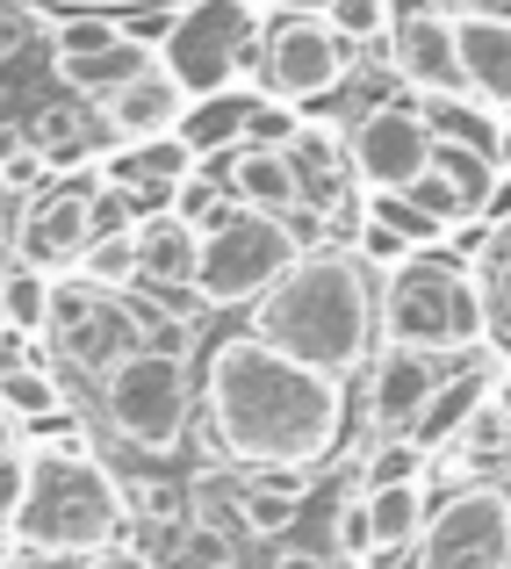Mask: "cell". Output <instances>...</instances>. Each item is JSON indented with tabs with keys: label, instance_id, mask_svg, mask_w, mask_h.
I'll return each mask as SVG.
<instances>
[{
	"label": "cell",
	"instance_id": "1",
	"mask_svg": "<svg viewBox=\"0 0 511 569\" xmlns=\"http://www.w3.org/2000/svg\"><path fill=\"white\" fill-rule=\"evenodd\" d=\"M194 403L209 418V440L246 476H274V469L310 476L332 461L345 432V382L318 376V368H295L289 353L260 347L252 332L217 339Z\"/></svg>",
	"mask_w": 511,
	"mask_h": 569
},
{
	"label": "cell",
	"instance_id": "2",
	"mask_svg": "<svg viewBox=\"0 0 511 569\" xmlns=\"http://www.w3.org/2000/svg\"><path fill=\"white\" fill-rule=\"evenodd\" d=\"M374 296H382V281L353 252L339 246L295 252L289 274L252 303V339L289 353L295 368H318V376L345 382L374 353Z\"/></svg>",
	"mask_w": 511,
	"mask_h": 569
},
{
	"label": "cell",
	"instance_id": "3",
	"mask_svg": "<svg viewBox=\"0 0 511 569\" xmlns=\"http://www.w3.org/2000/svg\"><path fill=\"white\" fill-rule=\"evenodd\" d=\"M123 519H130L123 483H116L87 447H66V440L29 447L22 505H14V519H8V541H22V556L87 562V556H101V548H116Z\"/></svg>",
	"mask_w": 511,
	"mask_h": 569
},
{
	"label": "cell",
	"instance_id": "4",
	"mask_svg": "<svg viewBox=\"0 0 511 569\" xmlns=\"http://www.w3.org/2000/svg\"><path fill=\"white\" fill-rule=\"evenodd\" d=\"M374 332H382V347H403L418 361L475 353L490 339V303H483L475 267H461L454 252H411L397 274H382Z\"/></svg>",
	"mask_w": 511,
	"mask_h": 569
},
{
	"label": "cell",
	"instance_id": "5",
	"mask_svg": "<svg viewBox=\"0 0 511 569\" xmlns=\"http://www.w3.org/2000/svg\"><path fill=\"white\" fill-rule=\"evenodd\" d=\"M101 426L130 455H173L194 426V368L180 347H138L101 376Z\"/></svg>",
	"mask_w": 511,
	"mask_h": 569
},
{
	"label": "cell",
	"instance_id": "6",
	"mask_svg": "<svg viewBox=\"0 0 511 569\" xmlns=\"http://www.w3.org/2000/svg\"><path fill=\"white\" fill-rule=\"evenodd\" d=\"M303 231H289L281 217H260V209H223L202 231V252H194V296L209 310H252L303 246Z\"/></svg>",
	"mask_w": 511,
	"mask_h": 569
},
{
	"label": "cell",
	"instance_id": "7",
	"mask_svg": "<svg viewBox=\"0 0 511 569\" xmlns=\"http://www.w3.org/2000/svg\"><path fill=\"white\" fill-rule=\"evenodd\" d=\"M411 569H511V490L461 483L425 512Z\"/></svg>",
	"mask_w": 511,
	"mask_h": 569
},
{
	"label": "cell",
	"instance_id": "8",
	"mask_svg": "<svg viewBox=\"0 0 511 569\" xmlns=\"http://www.w3.org/2000/svg\"><path fill=\"white\" fill-rule=\"evenodd\" d=\"M260 72H267V94L289 101V109H318L332 101L345 80H353V51L324 29V14L303 8H281L260 37Z\"/></svg>",
	"mask_w": 511,
	"mask_h": 569
},
{
	"label": "cell",
	"instance_id": "9",
	"mask_svg": "<svg viewBox=\"0 0 511 569\" xmlns=\"http://www.w3.org/2000/svg\"><path fill=\"white\" fill-rule=\"evenodd\" d=\"M246 43H252V0H194V8L173 14L167 43H159V66L180 80L188 101H202L238 80Z\"/></svg>",
	"mask_w": 511,
	"mask_h": 569
},
{
	"label": "cell",
	"instance_id": "10",
	"mask_svg": "<svg viewBox=\"0 0 511 569\" xmlns=\"http://www.w3.org/2000/svg\"><path fill=\"white\" fill-rule=\"evenodd\" d=\"M345 159H353V181L368 194H403L418 173L432 167V130L418 116V94H389L345 130Z\"/></svg>",
	"mask_w": 511,
	"mask_h": 569
},
{
	"label": "cell",
	"instance_id": "11",
	"mask_svg": "<svg viewBox=\"0 0 511 569\" xmlns=\"http://www.w3.org/2000/svg\"><path fill=\"white\" fill-rule=\"evenodd\" d=\"M51 66L72 94L101 109L123 80H138V72L152 66V51H144L138 37H123L116 22H101V14H72V22L51 29Z\"/></svg>",
	"mask_w": 511,
	"mask_h": 569
},
{
	"label": "cell",
	"instance_id": "12",
	"mask_svg": "<svg viewBox=\"0 0 511 569\" xmlns=\"http://www.w3.org/2000/svg\"><path fill=\"white\" fill-rule=\"evenodd\" d=\"M389 72L411 87L418 101L425 94H461V58H454V14L440 8H397L389 14Z\"/></svg>",
	"mask_w": 511,
	"mask_h": 569
},
{
	"label": "cell",
	"instance_id": "13",
	"mask_svg": "<svg viewBox=\"0 0 511 569\" xmlns=\"http://www.w3.org/2000/svg\"><path fill=\"white\" fill-rule=\"evenodd\" d=\"M94 188L101 181H87V188H51L37 209L22 217V252L14 260L22 267H43V274H72L80 267V252L94 246Z\"/></svg>",
	"mask_w": 511,
	"mask_h": 569
},
{
	"label": "cell",
	"instance_id": "14",
	"mask_svg": "<svg viewBox=\"0 0 511 569\" xmlns=\"http://www.w3.org/2000/svg\"><path fill=\"white\" fill-rule=\"evenodd\" d=\"M101 130H109V138H123V144H152V138H173L180 130V116H188V94H180V80L167 66H144L138 80H123L116 87L109 101H101Z\"/></svg>",
	"mask_w": 511,
	"mask_h": 569
},
{
	"label": "cell",
	"instance_id": "15",
	"mask_svg": "<svg viewBox=\"0 0 511 569\" xmlns=\"http://www.w3.org/2000/svg\"><path fill=\"white\" fill-rule=\"evenodd\" d=\"M432 389H440V361H418L403 347H374L368 353V426L382 440H403Z\"/></svg>",
	"mask_w": 511,
	"mask_h": 569
},
{
	"label": "cell",
	"instance_id": "16",
	"mask_svg": "<svg viewBox=\"0 0 511 569\" xmlns=\"http://www.w3.org/2000/svg\"><path fill=\"white\" fill-rule=\"evenodd\" d=\"M454 58H461V94L483 101L490 116H511V22L504 14H454Z\"/></svg>",
	"mask_w": 511,
	"mask_h": 569
},
{
	"label": "cell",
	"instance_id": "17",
	"mask_svg": "<svg viewBox=\"0 0 511 569\" xmlns=\"http://www.w3.org/2000/svg\"><path fill=\"white\" fill-rule=\"evenodd\" d=\"M138 347H152V339H144V318L123 303V296H94L72 325H58V353H72V368H87L94 382Z\"/></svg>",
	"mask_w": 511,
	"mask_h": 569
},
{
	"label": "cell",
	"instance_id": "18",
	"mask_svg": "<svg viewBox=\"0 0 511 569\" xmlns=\"http://www.w3.org/2000/svg\"><path fill=\"white\" fill-rule=\"evenodd\" d=\"M209 181L223 188L231 209H260V217H295V173H289V152H252V144H231L217 159Z\"/></svg>",
	"mask_w": 511,
	"mask_h": 569
},
{
	"label": "cell",
	"instance_id": "19",
	"mask_svg": "<svg viewBox=\"0 0 511 569\" xmlns=\"http://www.w3.org/2000/svg\"><path fill=\"white\" fill-rule=\"evenodd\" d=\"M194 159H188V144L180 138H152V144H123V152H109L101 159V188H116L130 209L138 202H167V194L180 181H194Z\"/></svg>",
	"mask_w": 511,
	"mask_h": 569
},
{
	"label": "cell",
	"instance_id": "20",
	"mask_svg": "<svg viewBox=\"0 0 511 569\" xmlns=\"http://www.w3.org/2000/svg\"><path fill=\"white\" fill-rule=\"evenodd\" d=\"M130 238H138V281H152L159 296L194 289V252H202V231H194V223H180L173 209H152Z\"/></svg>",
	"mask_w": 511,
	"mask_h": 569
},
{
	"label": "cell",
	"instance_id": "21",
	"mask_svg": "<svg viewBox=\"0 0 511 569\" xmlns=\"http://www.w3.org/2000/svg\"><path fill=\"white\" fill-rule=\"evenodd\" d=\"M246 109H252V94H238V87H223V94H202V101H188V116H180L173 138L188 144L194 167H202V159H223L238 138H246Z\"/></svg>",
	"mask_w": 511,
	"mask_h": 569
},
{
	"label": "cell",
	"instance_id": "22",
	"mask_svg": "<svg viewBox=\"0 0 511 569\" xmlns=\"http://www.w3.org/2000/svg\"><path fill=\"white\" fill-rule=\"evenodd\" d=\"M483 389H490V376H475V368H469V376H440V389L425 397V411L411 418V432H403V440H411L418 455H440V447L461 432V418L475 411V397H483Z\"/></svg>",
	"mask_w": 511,
	"mask_h": 569
},
{
	"label": "cell",
	"instance_id": "23",
	"mask_svg": "<svg viewBox=\"0 0 511 569\" xmlns=\"http://www.w3.org/2000/svg\"><path fill=\"white\" fill-rule=\"evenodd\" d=\"M360 512H368L374 556H397V548L418 541L432 505H425V483H389V490H360Z\"/></svg>",
	"mask_w": 511,
	"mask_h": 569
},
{
	"label": "cell",
	"instance_id": "24",
	"mask_svg": "<svg viewBox=\"0 0 511 569\" xmlns=\"http://www.w3.org/2000/svg\"><path fill=\"white\" fill-rule=\"evenodd\" d=\"M51 281L58 274H43V267L8 260V267H0V325H8V332H22V339L51 332Z\"/></svg>",
	"mask_w": 511,
	"mask_h": 569
},
{
	"label": "cell",
	"instance_id": "25",
	"mask_svg": "<svg viewBox=\"0 0 511 569\" xmlns=\"http://www.w3.org/2000/svg\"><path fill=\"white\" fill-rule=\"evenodd\" d=\"M58 403H66V397H58L51 368H29V361L0 368V418H8V426H51Z\"/></svg>",
	"mask_w": 511,
	"mask_h": 569
},
{
	"label": "cell",
	"instance_id": "26",
	"mask_svg": "<svg viewBox=\"0 0 511 569\" xmlns=\"http://www.w3.org/2000/svg\"><path fill=\"white\" fill-rule=\"evenodd\" d=\"M188 527H209V533H223V541H246V483H238V476H194Z\"/></svg>",
	"mask_w": 511,
	"mask_h": 569
},
{
	"label": "cell",
	"instance_id": "27",
	"mask_svg": "<svg viewBox=\"0 0 511 569\" xmlns=\"http://www.w3.org/2000/svg\"><path fill=\"white\" fill-rule=\"evenodd\" d=\"M72 274H80L87 289H101V296L130 289V281H138V238H130V231H116V238H94V246L80 252V267H72Z\"/></svg>",
	"mask_w": 511,
	"mask_h": 569
},
{
	"label": "cell",
	"instance_id": "28",
	"mask_svg": "<svg viewBox=\"0 0 511 569\" xmlns=\"http://www.w3.org/2000/svg\"><path fill=\"white\" fill-rule=\"evenodd\" d=\"M389 14H397V0H324V29H332L345 51L382 43L389 37Z\"/></svg>",
	"mask_w": 511,
	"mask_h": 569
},
{
	"label": "cell",
	"instance_id": "29",
	"mask_svg": "<svg viewBox=\"0 0 511 569\" xmlns=\"http://www.w3.org/2000/svg\"><path fill=\"white\" fill-rule=\"evenodd\" d=\"M360 217H368V223H382V231H397L411 252H440V238H447L440 223H432L425 209H411L403 194H368V209H360Z\"/></svg>",
	"mask_w": 511,
	"mask_h": 569
},
{
	"label": "cell",
	"instance_id": "30",
	"mask_svg": "<svg viewBox=\"0 0 511 569\" xmlns=\"http://www.w3.org/2000/svg\"><path fill=\"white\" fill-rule=\"evenodd\" d=\"M295 130H303V116H295L289 101L252 94V109H246V138H238V144H252V152H289Z\"/></svg>",
	"mask_w": 511,
	"mask_h": 569
},
{
	"label": "cell",
	"instance_id": "31",
	"mask_svg": "<svg viewBox=\"0 0 511 569\" xmlns=\"http://www.w3.org/2000/svg\"><path fill=\"white\" fill-rule=\"evenodd\" d=\"M475 281H483V303H490V332H511V223L490 238Z\"/></svg>",
	"mask_w": 511,
	"mask_h": 569
},
{
	"label": "cell",
	"instance_id": "32",
	"mask_svg": "<svg viewBox=\"0 0 511 569\" xmlns=\"http://www.w3.org/2000/svg\"><path fill=\"white\" fill-rule=\"evenodd\" d=\"M389 483H425V455L411 440H374L368 469H360V490H389Z\"/></svg>",
	"mask_w": 511,
	"mask_h": 569
},
{
	"label": "cell",
	"instance_id": "33",
	"mask_svg": "<svg viewBox=\"0 0 511 569\" xmlns=\"http://www.w3.org/2000/svg\"><path fill=\"white\" fill-rule=\"evenodd\" d=\"M173 556H180V569H231L238 541H223L209 527H173Z\"/></svg>",
	"mask_w": 511,
	"mask_h": 569
},
{
	"label": "cell",
	"instance_id": "34",
	"mask_svg": "<svg viewBox=\"0 0 511 569\" xmlns=\"http://www.w3.org/2000/svg\"><path fill=\"white\" fill-rule=\"evenodd\" d=\"M332 548H339V556H353V562H368V556H374V533H368V512H360V490H353V498L339 505Z\"/></svg>",
	"mask_w": 511,
	"mask_h": 569
},
{
	"label": "cell",
	"instance_id": "35",
	"mask_svg": "<svg viewBox=\"0 0 511 569\" xmlns=\"http://www.w3.org/2000/svg\"><path fill=\"white\" fill-rule=\"evenodd\" d=\"M22 476H29V447H14V455L0 461V527H8L14 505H22Z\"/></svg>",
	"mask_w": 511,
	"mask_h": 569
},
{
	"label": "cell",
	"instance_id": "36",
	"mask_svg": "<svg viewBox=\"0 0 511 569\" xmlns=\"http://www.w3.org/2000/svg\"><path fill=\"white\" fill-rule=\"evenodd\" d=\"M22 43H29V14H22V0H0V66H8Z\"/></svg>",
	"mask_w": 511,
	"mask_h": 569
},
{
	"label": "cell",
	"instance_id": "37",
	"mask_svg": "<svg viewBox=\"0 0 511 569\" xmlns=\"http://www.w3.org/2000/svg\"><path fill=\"white\" fill-rule=\"evenodd\" d=\"M87 569H159L144 548H101V556H87Z\"/></svg>",
	"mask_w": 511,
	"mask_h": 569
},
{
	"label": "cell",
	"instance_id": "38",
	"mask_svg": "<svg viewBox=\"0 0 511 569\" xmlns=\"http://www.w3.org/2000/svg\"><path fill=\"white\" fill-rule=\"evenodd\" d=\"M425 8H440V14H504L511 22V0H425Z\"/></svg>",
	"mask_w": 511,
	"mask_h": 569
},
{
	"label": "cell",
	"instance_id": "39",
	"mask_svg": "<svg viewBox=\"0 0 511 569\" xmlns=\"http://www.w3.org/2000/svg\"><path fill=\"white\" fill-rule=\"evenodd\" d=\"M267 569H332V562H324L318 548H281V556L267 562Z\"/></svg>",
	"mask_w": 511,
	"mask_h": 569
},
{
	"label": "cell",
	"instance_id": "40",
	"mask_svg": "<svg viewBox=\"0 0 511 569\" xmlns=\"http://www.w3.org/2000/svg\"><path fill=\"white\" fill-rule=\"evenodd\" d=\"M0 569H58V562H43V556H8Z\"/></svg>",
	"mask_w": 511,
	"mask_h": 569
},
{
	"label": "cell",
	"instance_id": "41",
	"mask_svg": "<svg viewBox=\"0 0 511 569\" xmlns=\"http://www.w3.org/2000/svg\"><path fill=\"white\" fill-rule=\"evenodd\" d=\"M14 447H22V440H14V426H8V418H0V461H8Z\"/></svg>",
	"mask_w": 511,
	"mask_h": 569
},
{
	"label": "cell",
	"instance_id": "42",
	"mask_svg": "<svg viewBox=\"0 0 511 569\" xmlns=\"http://www.w3.org/2000/svg\"><path fill=\"white\" fill-rule=\"evenodd\" d=\"M51 8H109V0H51Z\"/></svg>",
	"mask_w": 511,
	"mask_h": 569
},
{
	"label": "cell",
	"instance_id": "43",
	"mask_svg": "<svg viewBox=\"0 0 511 569\" xmlns=\"http://www.w3.org/2000/svg\"><path fill=\"white\" fill-rule=\"evenodd\" d=\"M0 562H8V527H0Z\"/></svg>",
	"mask_w": 511,
	"mask_h": 569
},
{
	"label": "cell",
	"instance_id": "44",
	"mask_svg": "<svg viewBox=\"0 0 511 569\" xmlns=\"http://www.w3.org/2000/svg\"><path fill=\"white\" fill-rule=\"evenodd\" d=\"M130 8H144V0H130Z\"/></svg>",
	"mask_w": 511,
	"mask_h": 569
},
{
	"label": "cell",
	"instance_id": "45",
	"mask_svg": "<svg viewBox=\"0 0 511 569\" xmlns=\"http://www.w3.org/2000/svg\"><path fill=\"white\" fill-rule=\"evenodd\" d=\"M504 123H511V116H504Z\"/></svg>",
	"mask_w": 511,
	"mask_h": 569
}]
</instances>
